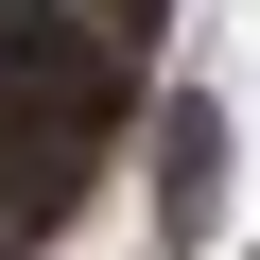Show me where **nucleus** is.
Segmentation results:
<instances>
[{
  "instance_id": "f257e3e1",
  "label": "nucleus",
  "mask_w": 260,
  "mask_h": 260,
  "mask_svg": "<svg viewBox=\"0 0 260 260\" xmlns=\"http://www.w3.org/2000/svg\"><path fill=\"white\" fill-rule=\"evenodd\" d=\"M208 191H225V121L208 104H156V208H174V243L208 225Z\"/></svg>"
}]
</instances>
